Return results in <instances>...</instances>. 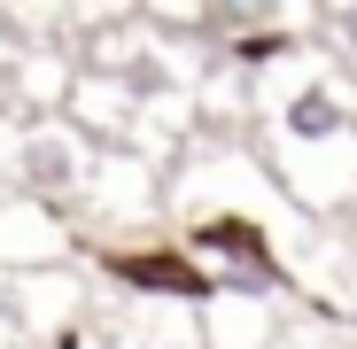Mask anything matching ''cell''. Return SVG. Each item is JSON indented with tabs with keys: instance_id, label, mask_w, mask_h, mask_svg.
<instances>
[{
	"instance_id": "5",
	"label": "cell",
	"mask_w": 357,
	"mask_h": 349,
	"mask_svg": "<svg viewBox=\"0 0 357 349\" xmlns=\"http://www.w3.org/2000/svg\"><path fill=\"white\" fill-rule=\"evenodd\" d=\"M326 24H334V39H342V47H349V54H357V8H334V16H326Z\"/></svg>"
},
{
	"instance_id": "4",
	"label": "cell",
	"mask_w": 357,
	"mask_h": 349,
	"mask_svg": "<svg viewBox=\"0 0 357 349\" xmlns=\"http://www.w3.org/2000/svg\"><path fill=\"white\" fill-rule=\"evenodd\" d=\"M280 132H287V140H303V148L342 140V132H349V101H342L334 86H295V93L280 101Z\"/></svg>"
},
{
	"instance_id": "1",
	"label": "cell",
	"mask_w": 357,
	"mask_h": 349,
	"mask_svg": "<svg viewBox=\"0 0 357 349\" xmlns=\"http://www.w3.org/2000/svg\"><path fill=\"white\" fill-rule=\"evenodd\" d=\"M8 179H16V194H31V202L54 210L63 194L86 187V140L70 125H24L16 148H8Z\"/></svg>"
},
{
	"instance_id": "3",
	"label": "cell",
	"mask_w": 357,
	"mask_h": 349,
	"mask_svg": "<svg viewBox=\"0 0 357 349\" xmlns=\"http://www.w3.org/2000/svg\"><path fill=\"white\" fill-rule=\"evenodd\" d=\"M109 279L140 287V295H171V303H218V279L187 256V249H109L101 256Z\"/></svg>"
},
{
	"instance_id": "6",
	"label": "cell",
	"mask_w": 357,
	"mask_h": 349,
	"mask_svg": "<svg viewBox=\"0 0 357 349\" xmlns=\"http://www.w3.org/2000/svg\"><path fill=\"white\" fill-rule=\"evenodd\" d=\"M24 334H16V311H8V295H0V349H16Z\"/></svg>"
},
{
	"instance_id": "2",
	"label": "cell",
	"mask_w": 357,
	"mask_h": 349,
	"mask_svg": "<svg viewBox=\"0 0 357 349\" xmlns=\"http://www.w3.org/2000/svg\"><path fill=\"white\" fill-rule=\"evenodd\" d=\"M63 256H70V225L54 217L47 202H31V194H8V202H0V272H8V279L54 272Z\"/></svg>"
}]
</instances>
